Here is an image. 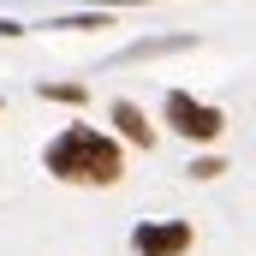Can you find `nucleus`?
I'll return each mask as SVG.
<instances>
[{
  "label": "nucleus",
  "mask_w": 256,
  "mask_h": 256,
  "mask_svg": "<svg viewBox=\"0 0 256 256\" xmlns=\"http://www.w3.org/2000/svg\"><path fill=\"white\" fill-rule=\"evenodd\" d=\"M214 173H226V161H220V155H202V161H191V179H214Z\"/></svg>",
  "instance_id": "nucleus-6"
},
{
  "label": "nucleus",
  "mask_w": 256,
  "mask_h": 256,
  "mask_svg": "<svg viewBox=\"0 0 256 256\" xmlns=\"http://www.w3.org/2000/svg\"><path fill=\"white\" fill-rule=\"evenodd\" d=\"M42 167L66 179V185H114L126 173V155L108 131H90V126H66L48 149H42Z\"/></svg>",
  "instance_id": "nucleus-1"
},
{
  "label": "nucleus",
  "mask_w": 256,
  "mask_h": 256,
  "mask_svg": "<svg viewBox=\"0 0 256 256\" xmlns=\"http://www.w3.org/2000/svg\"><path fill=\"white\" fill-rule=\"evenodd\" d=\"M114 126H120V137L137 143V149H149V143H155V126L143 120V108H137V102H114Z\"/></svg>",
  "instance_id": "nucleus-4"
},
{
  "label": "nucleus",
  "mask_w": 256,
  "mask_h": 256,
  "mask_svg": "<svg viewBox=\"0 0 256 256\" xmlns=\"http://www.w3.org/2000/svg\"><path fill=\"white\" fill-rule=\"evenodd\" d=\"M48 102H84V84H42Z\"/></svg>",
  "instance_id": "nucleus-5"
},
{
  "label": "nucleus",
  "mask_w": 256,
  "mask_h": 256,
  "mask_svg": "<svg viewBox=\"0 0 256 256\" xmlns=\"http://www.w3.org/2000/svg\"><path fill=\"white\" fill-rule=\"evenodd\" d=\"M131 250L137 256H185L191 250V226L185 220H143L131 232Z\"/></svg>",
  "instance_id": "nucleus-3"
},
{
  "label": "nucleus",
  "mask_w": 256,
  "mask_h": 256,
  "mask_svg": "<svg viewBox=\"0 0 256 256\" xmlns=\"http://www.w3.org/2000/svg\"><path fill=\"white\" fill-rule=\"evenodd\" d=\"M167 126L179 131V137H191V143H214L220 131H226V114L220 108H208V102H196V96H185V90H167Z\"/></svg>",
  "instance_id": "nucleus-2"
},
{
  "label": "nucleus",
  "mask_w": 256,
  "mask_h": 256,
  "mask_svg": "<svg viewBox=\"0 0 256 256\" xmlns=\"http://www.w3.org/2000/svg\"><path fill=\"white\" fill-rule=\"evenodd\" d=\"M102 6H131V0H102Z\"/></svg>",
  "instance_id": "nucleus-7"
}]
</instances>
